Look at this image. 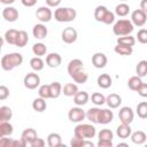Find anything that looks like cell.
<instances>
[{"label": "cell", "instance_id": "6da1fadb", "mask_svg": "<svg viewBox=\"0 0 147 147\" xmlns=\"http://www.w3.org/2000/svg\"><path fill=\"white\" fill-rule=\"evenodd\" d=\"M68 74L77 84H84L88 79L87 72L84 70V63L79 59H74L68 64Z\"/></svg>", "mask_w": 147, "mask_h": 147}, {"label": "cell", "instance_id": "7a4b0ae2", "mask_svg": "<svg viewBox=\"0 0 147 147\" xmlns=\"http://www.w3.org/2000/svg\"><path fill=\"white\" fill-rule=\"evenodd\" d=\"M23 63V56L21 53H9L1 57V68L5 71H10Z\"/></svg>", "mask_w": 147, "mask_h": 147}, {"label": "cell", "instance_id": "3957f363", "mask_svg": "<svg viewBox=\"0 0 147 147\" xmlns=\"http://www.w3.org/2000/svg\"><path fill=\"white\" fill-rule=\"evenodd\" d=\"M76 17H77V11L71 7H59L54 11V18L61 23L72 22Z\"/></svg>", "mask_w": 147, "mask_h": 147}, {"label": "cell", "instance_id": "277c9868", "mask_svg": "<svg viewBox=\"0 0 147 147\" xmlns=\"http://www.w3.org/2000/svg\"><path fill=\"white\" fill-rule=\"evenodd\" d=\"M134 29V25L133 23L130 21V20H118L114 26H113V32L114 34L118 36V37H122V36H127V34H131L132 31Z\"/></svg>", "mask_w": 147, "mask_h": 147}, {"label": "cell", "instance_id": "5b68a950", "mask_svg": "<svg viewBox=\"0 0 147 147\" xmlns=\"http://www.w3.org/2000/svg\"><path fill=\"white\" fill-rule=\"evenodd\" d=\"M96 134V130L92 124H78L75 127L74 136L82 139H91Z\"/></svg>", "mask_w": 147, "mask_h": 147}, {"label": "cell", "instance_id": "8992f818", "mask_svg": "<svg viewBox=\"0 0 147 147\" xmlns=\"http://www.w3.org/2000/svg\"><path fill=\"white\" fill-rule=\"evenodd\" d=\"M23 83H24V86L29 90H34L39 86L40 84V77L38 74L36 72H29L25 75L24 79H23Z\"/></svg>", "mask_w": 147, "mask_h": 147}, {"label": "cell", "instance_id": "52a82bcc", "mask_svg": "<svg viewBox=\"0 0 147 147\" xmlns=\"http://www.w3.org/2000/svg\"><path fill=\"white\" fill-rule=\"evenodd\" d=\"M131 22L136 26H144L147 22V14L141 9H136L131 14Z\"/></svg>", "mask_w": 147, "mask_h": 147}, {"label": "cell", "instance_id": "ba28073f", "mask_svg": "<svg viewBox=\"0 0 147 147\" xmlns=\"http://www.w3.org/2000/svg\"><path fill=\"white\" fill-rule=\"evenodd\" d=\"M68 117H69L70 122L79 123L86 117V113L83 110V108H80V106H77V107H74L69 110Z\"/></svg>", "mask_w": 147, "mask_h": 147}, {"label": "cell", "instance_id": "9c48e42d", "mask_svg": "<svg viewBox=\"0 0 147 147\" xmlns=\"http://www.w3.org/2000/svg\"><path fill=\"white\" fill-rule=\"evenodd\" d=\"M62 41L65 42V44H74L76 40H77V37H78V32L75 28L72 26H68L65 28L63 31H62Z\"/></svg>", "mask_w": 147, "mask_h": 147}, {"label": "cell", "instance_id": "30bf717a", "mask_svg": "<svg viewBox=\"0 0 147 147\" xmlns=\"http://www.w3.org/2000/svg\"><path fill=\"white\" fill-rule=\"evenodd\" d=\"M118 118L121 121V123H125V124H131L133 122L134 118V113L130 107H122L118 111Z\"/></svg>", "mask_w": 147, "mask_h": 147}, {"label": "cell", "instance_id": "8fae6325", "mask_svg": "<svg viewBox=\"0 0 147 147\" xmlns=\"http://www.w3.org/2000/svg\"><path fill=\"white\" fill-rule=\"evenodd\" d=\"M36 16L37 18L41 22V23H46V22H49L52 20V17L54 16V14L52 13V10L49 9V7L47 6H42V7H39L36 11Z\"/></svg>", "mask_w": 147, "mask_h": 147}, {"label": "cell", "instance_id": "7c38bea8", "mask_svg": "<svg viewBox=\"0 0 147 147\" xmlns=\"http://www.w3.org/2000/svg\"><path fill=\"white\" fill-rule=\"evenodd\" d=\"M37 138H38V133H37V131H36L34 129H32V127L25 129V130L22 132V134H21V139H22V141L24 142L25 146L31 145Z\"/></svg>", "mask_w": 147, "mask_h": 147}, {"label": "cell", "instance_id": "4fadbf2b", "mask_svg": "<svg viewBox=\"0 0 147 147\" xmlns=\"http://www.w3.org/2000/svg\"><path fill=\"white\" fill-rule=\"evenodd\" d=\"M114 118V114L113 110L110 109H100L99 111V116H98V124H109Z\"/></svg>", "mask_w": 147, "mask_h": 147}, {"label": "cell", "instance_id": "5bb4252c", "mask_svg": "<svg viewBox=\"0 0 147 147\" xmlns=\"http://www.w3.org/2000/svg\"><path fill=\"white\" fill-rule=\"evenodd\" d=\"M2 17L7 21V22H15L18 18V10L14 7H6L2 10Z\"/></svg>", "mask_w": 147, "mask_h": 147}, {"label": "cell", "instance_id": "9a60e30c", "mask_svg": "<svg viewBox=\"0 0 147 147\" xmlns=\"http://www.w3.org/2000/svg\"><path fill=\"white\" fill-rule=\"evenodd\" d=\"M108 62V59L107 56L103 54V53H95L93 56H92V64L96 68V69H102L106 67Z\"/></svg>", "mask_w": 147, "mask_h": 147}, {"label": "cell", "instance_id": "2e32d148", "mask_svg": "<svg viewBox=\"0 0 147 147\" xmlns=\"http://www.w3.org/2000/svg\"><path fill=\"white\" fill-rule=\"evenodd\" d=\"M47 33H48V30H47V28L42 23L36 24L33 26V29H32V34H33V37L36 39L42 40V39H45L47 37Z\"/></svg>", "mask_w": 147, "mask_h": 147}, {"label": "cell", "instance_id": "e0dca14e", "mask_svg": "<svg viewBox=\"0 0 147 147\" xmlns=\"http://www.w3.org/2000/svg\"><path fill=\"white\" fill-rule=\"evenodd\" d=\"M62 63V57L59 53H49L46 56V64L49 68H57Z\"/></svg>", "mask_w": 147, "mask_h": 147}, {"label": "cell", "instance_id": "ac0fdd59", "mask_svg": "<svg viewBox=\"0 0 147 147\" xmlns=\"http://www.w3.org/2000/svg\"><path fill=\"white\" fill-rule=\"evenodd\" d=\"M131 133H132V129H131L130 124L121 123L116 129V134L122 139H126V138L131 137Z\"/></svg>", "mask_w": 147, "mask_h": 147}, {"label": "cell", "instance_id": "d6986e66", "mask_svg": "<svg viewBox=\"0 0 147 147\" xmlns=\"http://www.w3.org/2000/svg\"><path fill=\"white\" fill-rule=\"evenodd\" d=\"M106 103H107L108 107L111 108V109L118 108V107L121 106V103H122V98H121L118 94H116V93H111V94H109V95L106 98Z\"/></svg>", "mask_w": 147, "mask_h": 147}, {"label": "cell", "instance_id": "ffe728a7", "mask_svg": "<svg viewBox=\"0 0 147 147\" xmlns=\"http://www.w3.org/2000/svg\"><path fill=\"white\" fill-rule=\"evenodd\" d=\"M0 146L1 147H24V142L22 141V139L20 140H14V139H9V138H5L1 137L0 138Z\"/></svg>", "mask_w": 147, "mask_h": 147}, {"label": "cell", "instance_id": "44dd1931", "mask_svg": "<svg viewBox=\"0 0 147 147\" xmlns=\"http://www.w3.org/2000/svg\"><path fill=\"white\" fill-rule=\"evenodd\" d=\"M88 99H90V95L87 92L85 91H78L75 96H74V102L77 105V106H84L88 102Z\"/></svg>", "mask_w": 147, "mask_h": 147}, {"label": "cell", "instance_id": "7402d4cb", "mask_svg": "<svg viewBox=\"0 0 147 147\" xmlns=\"http://www.w3.org/2000/svg\"><path fill=\"white\" fill-rule=\"evenodd\" d=\"M47 145L49 147H60L62 146V138L59 133L52 132L47 136Z\"/></svg>", "mask_w": 147, "mask_h": 147}, {"label": "cell", "instance_id": "603a6c76", "mask_svg": "<svg viewBox=\"0 0 147 147\" xmlns=\"http://www.w3.org/2000/svg\"><path fill=\"white\" fill-rule=\"evenodd\" d=\"M96 83H98V86L101 88H109L113 84V79L108 74H101L98 77Z\"/></svg>", "mask_w": 147, "mask_h": 147}, {"label": "cell", "instance_id": "cb8c5ba5", "mask_svg": "<svg viewBox=\"0 0 147 147\" xmlns=\"http://www.w3.org/2000/svg\"><path fill=\"white\" fill-rule=\"evenodd\" d=\"M131 140H132V142L133 144H136V145H142V144H145L146 142V140H147V136H146V133L144 132V131H136V132H133V133H131Z\"/></svg>", "mask_w": 147, "mask_h": 147}, {"label": "cell", "instance_id": "d4e9b609", "mask_svg": "<svg viewBox=\"0 0 147 147\" xmlns=\"http://www.w3.org/2000/svg\"><path fill=\"white\" fill-rule=\"evenodd\" d=\"M17 36H18V31L15 30V29H9L5 32V36H3V39L6 42H8L9 45H15L16 44V39H17Z\"/></svg>", "mask_w": 147, "mask_h": 147}, {"label": "cell", "instance_id": "484cf974", "mask_svg": "<svg viewBox=\"0 0 147 147\" xmlns=\"http://www.w3.org/2000/svg\"><path fill=\"white\" fill-rule=\"evenodd\" d=\"M46 107H47V105H46V99H44V98H41V96L36 98V99L33 100V102H32V108H33V110L37 111V113H42L44 110H46Z\"/></svg>", "mask_w": 147, "mask_h": 147}, {"label": "cell", "instance_id": "4316f807", "mask_svg": "<svg viewBox=\"0 0 147 147\" xmlns=\"http://www.w3.org/2000/svg\"><path fill=\"white\" fill-rule=\"evenodd\" d=\"M115 53H117L118 55H122V56H127V55H131L132 52H133V48L132 46H126V45H122V44H117L114 48Z\"/></svg>", "mask_w": 147, "mask_h": 147}, {"label": "cell", "instance_id": "83f0119b", "mask_svg": "<svg viewBox=\"0 0 147 147\" xmlns=\"http://www.w3.org/2000/svg\"><path fill=\"white\" fill-rule=\"evenodd\" d=\"M13 132H14V127L8 121L7 122H0V138L11 136Z\"/></svg>", "mask_w": 147, "mask_h": 147}, {"label": "cell", "instance_id": "f1b7e54d", "mask_svg": "<svg viewBox=\"0 0 147 147\" xmlns=\"http://www.w3.org/2000/svg\"><path fill=\"white\" fill-rule=\"evenodd\" d=\"M49 88H51V99H56L61 95L62 93V85L59 82H53L52 84H49Z\"/></svg>", "mask_w": 147, "mask_h": 147}, {"label": "cell", "instance_id": "f546056e", "mask_svg": "<svg viewBox=\"0 0 147 147\" xmlns=\"http://www.w3.org/2000/svg\"><path fill=\"white\" fill-rule=\"evenodd\" d=\"M77 92H78V86L75 83H67L62 90V93L65 96H75Z\"/></svg>", "mask_w": 147, "mask_h": 147}, {"label": "cell", "instance_id": "4dcf8cb0", "mask_svg": "<svg viewBox=\"0 0 147 147\" xmlns=\"http://www.w3.org/2000/svg\"><path fill=\"white\" fill-rule=\"evenodd\" d=\"M13 117V110L8 106L0 107V122H9Z\"/></svg>", "mask_w": 147, "mask_h": 147}, {"label": "cell", "instance_id": "1f68e13d", "mask_svg": "<svg viewBox=\"0 0 147 147\" xmlns=\"http://www.w3.org/2000/svg\"><path fill=\"white\" fill-rule=\"evenodd\" d=\"M30 67L34 71H41L45 67V62L42 61V59L40 56H34L30 60Z\"/></svg>", "mask_w": 147, "mask_h": 147}, {"label": "cell", "instance_id": "d6a6232c", "mask_svg": "<svg viewBox=\"0 0 147 147\" xmlns=\"http://www.w3.org/2000/svg\"><path fill=\"white\" fill-rule=\"evenodd\" d=\"M130 13V6L125 2H121L115 7V14L119 17H124Z\"/></svg>", "mask_w": 147, "mask_h": 147}, {"label": "cell", "instance_id": "836d02e7", "mask_svg": "<svg viewBox=\"0 0 147 147\" xmlns=\"http://www.w3.org/2000/svg\"><path fill=\"white\" fill-rule=\"evenodd\" d=\"M108 8L106 7V6H98L96 8H95V10H94V18L98 21V22H103V20H105V16L107 15V13H108Z\"/></svg>", "mask_w": 147, "mask_h": 147}, {"label": "cell", "instance_id": "e575fe53", "mask_svg": "<svg viewBox=\"0 0 147 147\" xmlns=\"http://www.w3.org/2000/svg\"><path fill=\"white\" fill-rule=\"evenodd\" d=\"M141 84H142V80H141V77H139V76H132L127 80L129 88L132 90V91H136V92L138 91V88L140 87Z\"/></svg>", "mask_w": 147, "mask_h": 147}, {"label": "cell", "instance_id": "d590c367", "mask_svg": "<svg viewBox=\"0 0 147 147\" xmlns=\"http://www.w3.org/2000/svg\"><path fill=\"white\" fill-rule=\"evenodd\" d=\"M28 42H29V36H28V33L24 30H20L15 46H17V47H24Z\"/></svg>", "mask_w": 147, "mask_h": 147}, {"label": "cell", "instance_id": "8d00e7d4", "mask_svg": "<svg viewBox=\"0 0 147 147\" xmlns=\"http://www.w3.org/2000/svg\"><path fill=\"white\" fill-rule=\"evenodd\" d=\"M32 52H33V54L36 55V56H44L45 54H46V52H47V47H46V45L45 44H42V42H36L33 46H32Z\"/></svg>", "mask_w": 147, "mask_h": 147}, {"label": "cell", "instance_id": "74e56055", "mask_svg": "<svg viewBox=\"0 0 147 147\" xmlns=\"http://www.w3.org/2000/svg\"><path fill=\"white\" fill-rule=\"evenodd\" d=\"M99 111H100V108H98V107L90 108V109L86 111V118H87L90 122H92V123H98Z\"/></svg>", "mask_w": 147, "mask_h": 147}, {"label": "cell", "instance_id": "f35d334b", "mask_svg": "<svg viewBox=\"0 0 147 147\" xmlns=\"http://www.w3.org/2000/svg\"><path fill=\"white\" fill-rule=\"evenodd\" d=\"M136 72H137V76L139 77H145L147 75V61L146 60H141L137 63Z\"/></svg>", "mask_w": 147, "mask_h": 147}, {"label": "cell", "instance_id": "ab89813d", "mask_svg": "<svg viewBox=\"0 0 147 147\" xmlns=\"http://www.w3.org/2000/svg\"><path fill=\"white\" fill-rule=\"evenodd\" d=\"M117 44H122V45H126V46H134L136 38L132 37L131 34L122 36V37H118L117 38Z\"/></svg>", "mask_w": 147, "mask_h": 147}, {"label": "cell", "instance_id": "60d3db41", "mask_svg": "<svg viewBox=\"0 0 147 147\" xmlns=\"http://www.w3.org/2000/svg\"><path fill=\"white\" fill-rule=\"evenodd\" d=\"M91 100L92 102L95 105V106H102L103 103H106V98L102 93H99V92H94L92 95H91Z\"/></svg>", "mask_w": 147, "mask_h": 147}, {"label": "cell", "instance_id": "b9f144b4", "mask_svg": "<svg viewBox=\"0 0 147 147\" xmlns=\"http://www.w3.org/2000/svg\"><path fill=\"white\" fill-rule=\"evenodd\" d=\"M137 115L140 118H147V102L142 101L137 105Z\"/></svg>", "mask_w": 147, "mask_h": 147}, {"label": "cell", "instance_id": "7bdbcfd3", "mask_svg": "<svg viewBox=\"0 0 147 147\" xmlns=\"http://www.w3.org/2000/svg\"><path fill=\"white\" fill-rule=\"evenodd\" d=\"M99 140H113L114 138V133L111 130L109 129H102L99 133H98Z\"/></svg>", "mask_w": 147, "mask_h": 147}, {"label": "cell", "instance_id": "ee69618b", "mask_svg": "<svg viewBox=\"0 0 147 147\" xmlns=\"http://www.w3.org/2000/svg\"><path fill=\"white\" fill-rule=\"evenodd\" d=\"M38 94L39 96L44 98V99H51V88H49V84H45L41 85L38 90Z\"/></svg>", "mask_w": 147, "mask_h": 147}, {"label": "cell", "instance_id": "f6af8a7d", "mask_svg": "<svg viewBox=\"0 0 147 147\" xmlns=\"http://www.w3.org/2000/svg\"><path fill=\"white\" fill-rule=\"evenodd\" d=\"M137 39L140 44H147V29H140L137 33Z\"/></svg>", "mask_w": 147, "mask_h": 147}, {"label": "cell", "instance_id": "bcb514c9", "mask_svg": "<svg viewBox=\"0 0 147 147\" xmlns=\"http://www.w3.org/2000/svg\"><path fill=\"white\" fill-rule=\"evenodd\" d=\"M85 140L86 139H82V138L74 136V138L70 140V145L72 147H82V146H85Z\"/></svg>", "mask_w": 147, "mask_h": 147}, {"label": "cell", "instance_id": "7dc6e473", "mask_svg": "<svg viewBox=\"0 0 147 147\" xmlns=\"http://www.w3.org/2000/svg\"><path fill=\"white\" fill-rule=\"evenodd\" d=\"M8 96H9V88L7 86H5V85H1L0 86V100L3 101Z\"/></svg>", "mask_w": 147, "mask_h": 147}, {"label": "cell", "instance_id": "c3c4849f", "mask_svg": "<svg viewBox=\"0 0 147 147\" xmlns=\"http://www.w3.org/2000/svg\"><path fill=\"white\" fill-rule=\"evenodd\" d=\"M114 21H115V13L108 10V13L105 16V20H103L102 23H105V24H111V23H114Z\"/></svg>", "mask_w": 147, "mask_h": 147}, {"label": "cell", "instance_id": "681fc988", "mask_svg": "<svg viewBox=\"0 0 147 147\" xmlns=\"http://www.w3.org/2000/svg\"><path fill=\"white\" fill-rule=\"evenodd\" d=\"M138 94L140 95V96H142V98H147V84L146 83H142L141 85H140V87L138 88Z\"/></svg>", "mask_w": 147, "mask_h": 147}, {"label": "cell", "instance_id": "f907efd6", "mask_svg": "<svg viewBox=\"0 0 147 147\" xmlns=\"http://www.w3.org/2000/svg\"><path fill=\"white\" fill-rule=\"evenodd\" d=\"M45 145H46V142H45L44 139H41V138H37L30 146H31V147H44Z\"/></svg>", "mask_w": 147, "mask_h": 147}, {"label": "cell", "instance_id": "816d5d0a", "mask_svg": "<svg viewBox=\"0 0 147 147\" xmlns=\"http://www.w3.org/2000/svg\"><path fill=\"white\" fill-rule=\"evenodd\" d=\"M98 147H113V140H99Z\"/></svg>", "mask_w": 147, "mask_h": 147}, {"label": "cell", "instance_id": "f5cc1de1", "mask_svg": "<svg viewBox=\"0 0 147 147\" xmlns=\"http://www.w3.org/2000/svg\"><path fill=\"white\" fill-rule=\"evenodd\" d=\"M48 7H57L61 3V0H45Z\"/></svg>", "mask_w": 147, "mask_h": 147}, {"label": "cell", "instance_id": "db71d44e", "mask_svg": "<svg viewBox=\"0 0 147 147\" xmlns=\"http://www.w3.org/2000/svg\"><path fill=\"white\" fill-rule=\"evenodd\" d=\"M21 1H22V5L25 7H33L38 0H21Z\"/></svg>", "mask_w": 147, "mask_h": 147}, {"label": "cell", "instance_id": "11a10c76", "mask_svg": "<svg viewBox=\"0 0 147 147\" xmlns=\"http://www.w3.org/2000/svg\"><path fill=\"white\" fill-rule=\"evenodd\" d=\"M140 9L144 10L147 14V0H141V2H140Z\"/></svg>", "mask_w": 147, "mask_h": 147}, {"label": "cell", "instance_id": "9f6ffc18", "mask_svg": "<svg viewBox=\"0 0 147 147\" xmlns=\"http://www.w3.org/2000/svg\"><path fill=\"white\" fill-rule=\"evenodd\" d=\"M0 1H1V3H3V5H11V3L15 2V0H0Z\"/></svg>", "mask_w": 147, "mask_h": 147}, {"label": "cell", "instance_id": "6f0895ef", "mask_svg": "<svg viewBox=\"0 0 147 147\" xmlns=\"http://www.w3.org/2000/svg\"><path fill=\"white\" fill-rule=\"evenodd\" d=\"M119 146H127V144H126V142H119V144H118V147H119Z\"/></svg>", "mask_w": 147, "mask_h": 147}, {"label": "cell", "instance_id": "680465c9", "mask_svg": "<svg viewBox=\"0 0 147 147\" xmlns=\"http://www.w3.org/2000/svg\"><path fill=\"white\" fill-rule=\"evenodd\" d=\"M121 1H123V2H124V1H127V0H121Z\"/></svg>", "mask_w": 147, "mask_h": 147}]
</instances>
